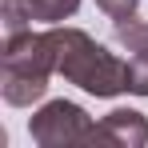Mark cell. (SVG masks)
Instances as JSON below:
<instances>
[{"label":"cell","mask_w":148,"mask_h":148,"mask_svg":"<svg viewBox=\"0 0 148 148\" xmlns=\"http://www.w3.org/2000/svg\"><path fill=\"white\" fill-rule=\"evenodd\" d=\"M56 44V76H64L80 92L100 100H112L128 92V60L108 52L100 40H92L84 28L72 24H48Z\"/></svg>","instance_id":"1"},{"label":"cell","mask_w":148,"mask_h":148,"mask_svg":"<svg viewBox=\"0 0 148 148\" xmlns=\"http://www.w3.org/2000/svg\"><path fill=\"white\" fill-rule=\"evenodd\" d=\"M56 76V44H52V28L36 32H8L4 52H0V96L12 108H28L36 100H44L48 80Z\"/></svg>","instance_id":"2"},{"label":"cell","mask_w":148,"mask_h":148,"mask_svg":"<svg viewBox=\"0 0 148 148\" xmlns=\"http://www.w3.org/2000/svg\"><path fill=\"white\" fill-rule=\"evenodd\" d=\"M88 132H92V116L76 100H44L28 120V136L40 148L88 144Z\"/></svg>","instance_id":"3"},{"label":"cell","mask_w":148,"mask_h":148,"mask_svg":"<svg viewBox=\"0 0 148 148\" xmlns=\"http://www.w3.org/2000/svg\"><path fill=\"white\" fill-rule=\"evenodd\" d=\"M80 0H0V20L4 32H24L32 24H64L72 20Z\"/></svg>","instance_id":"4"},{"label":"cell","mask_w":148,"mask_h":148,"mask_svg":"<svg viewBox=\"0 0 148 148\" xmlns=\"http://www.w3.org/2000/svg\"><path fill=\"white\" fill-rule=\"evenodd\" d=\"M88 144H108V148H144L148 144V116L136 108H112L100 116L88 132Z\"/></svg>","instance_id":"5"},{"label":"cell","mask_w":148,"mask_h":148,"mask_svg":"<svg viewBox=\"0 0 148 148\" xmlns=\"http://www.w3.org/2000/svg\"><path fill=\"white\" fill-rule=\"evenodd\" d=\"M112 36L128 60V92L148 96V20H124V24H116Z\"/></svg>","instance_id":"6"},{"label":"cell","mask_w":148,"mask_h":148,"mask_svg":"<svg viewBox=\"0 0 148 148\" xmlns=\"http://www.w3.org/2000/svg\"><path fill=\"white\" fill-rule=\"evenodd\" d=\"M96 8L112 20V24H124V20H136L140 0H96Z\"/></svg>","instance_id":"7"}]
</instances>
